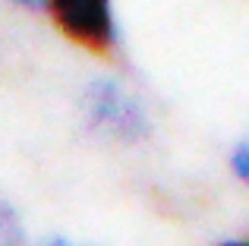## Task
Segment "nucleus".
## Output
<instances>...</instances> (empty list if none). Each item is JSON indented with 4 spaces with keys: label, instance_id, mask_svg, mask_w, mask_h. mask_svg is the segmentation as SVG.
<instances>
[{
    "label": "nucleus",
    "instance_id": "obj_1",
    "mask_svg": "<svg viewBox=\"0 0 249 246\" xmlns=\"http://www.w3.org/2000/svg\"><path fill=\"white\" fill-rule=\"evenodd\" d=\"M85 123L104 139L142 142L152 129L142 105L114 79H95L82 95Z\"/></svg>",
    "mask_w": 249,
    "mask_h": 246
},
{
    "label": "nucleus",
    "instance_id": "obj_2",
    "mask_svg": "<svg viewBox=\"0 0 249 246\" xmlns=\"http://www.w3.org/2000/svg\"><path fill=\"white\" fill-rule=\"evenodd\" d=\"M44 10L70 41L91 54H107L117 44V19L110 0H44Z\"/></svg>",
    "mask_w": 249,
    "mask_h": 246
},
{
    "label": "nucleus",
    "instance_id": "obj_3",
    "mask_svg": "<svg viewBox=\"0 0 249 246\" xmlns=\"http://www.w3.org/2000/svg\"><path fill=\"white\" fill-rule=\"evenodd\" d=\"M0 246H25V228L16 209L0 202Z\"/></svg>",
    "mask_w": 249,
    "mask_h": 246
},
{
    "label": "nucleus",
    "instance_id": "obj_4",
    "mask_svg": "<svg viewBox=\"0 0 249 246\" xmlns=\"http://www.w3.org/2000/svg\"><path fill=\"white\" fill-rule=\"evenodd\" d=\"M231 171L249 186V139L240 142V145L233 148V155H231Z\"/></svg>",
    "mask_w": 249,
    "mask_h": 246
},
{
    "label": "nucleus",
    "instance_id": "obj_5",
    "mask_svg": "<svg viewBox=\"0 0 249 246\" xmlns=\"http://www.w3.org/2000/svg\"><path fill=\"white\" fill-rule=\"evenodd\" d=\"M41 246H91V243H79V240H70V237H51Z\"/></svg>",
    "mask_w": 249,
    "mask_h": 246
},
{
    "label": "nucleus",
    "instance_id": "obj_6",
    "mask_svg": "<svg viewBox=\"0 0 249 246\" xmlns=\"http://www.w3.org/2000/svg\"><path fill=\"white\" fill-rule=\"evenodd\" d=\"M16 6H25V10H44V0H10Z\"/></svg>",
    "mask_w": 249,
    "mask_h": 246
},
{
    "label": "nucleus",
    "instance_id": "obj_7",
    "mask_svg": "<svg viewBox=\"0 0 249 246\" xmlns=\"http://www.w3.org/2000/svg\"><path fill=\"white\" fill-rule=\"evenodd\" d=\"M221 246H249V240H231V243H221Z\"/></svg>",
    "mask_w": 249,
    "mask_h": 246
}]
</instances>
